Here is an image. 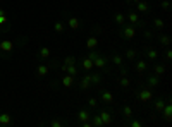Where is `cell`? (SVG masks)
Returning a JSON list of instances; mask_svg holds the SVG:
<instances>
[{
	"label": "cell",
	"instance_id": "6da1fadb",
	"mask_svg": "<svg viewBox=\"0 0 172 127\" xmlns=\"http://www.w3.org/2000/svg\"><path fill=\"white\" fill-rule=\"evenodd\" d=\"M138 100L143 101V103H148V101L153 100V93H152L150 90H141L138 93Z\"/></svg>",
	"mask_w": 172,
	"mask_h": 127
},
{
	"label": "cell",
	"instance_id": "7a4b0ae2",
	"mask_svg": "<svg viewBox=\"0 0 172 127\" xmlns=\"http://www.w3.org/2000/svg\"><path fill=\"white\" fill-rule=\"evenodd\" d=\"M134 69H136V74L143 76L146 71H148V62H146V60H136Z\"/></svg>",
	"mask_w": 172,
	"mask_h": 127
},
{
	"label": "cell",
	"instance_id": "3957f363",
	"mask_svg": "<svg viewBox=\"0 0 172 127\" xmlns=\"http://www.w3.org/2000/svg\"><path fill=\"white\" fill-rule=\"evenodd\" d=\"M62 71H64V74H71V76H74V77L79 74V69H78L76 64H71V65H64L62 64Z\"/></svg>",
	"mask_w": 172,
	"mask_h": 127
},
{
	"label": "cell",
	"instance_id": "277c9868",
	"mask_svg": "<svg viewBox=\"0 0 172 127\" xmlns=\"http://www.w3.org/2000/svg\"><path fill=\"white\" fill-rule=\"evenodd\" d=\"M122 36L126 38V40H133V38L136 36V26H126L122 29Z\"/></svg>",
	"mask_w": 172,
	"mask_h": 127
},
{
	"label": "cell",
	"instance_id": "5b68a950",
	"mask_svg": "<svg viewBox=\"0 0 172 127\" xmlns=\"http://www.w3.org/2000/svg\"><path fill=\"white\" fill-rule=\"evenodd\" d=\"M79 88H81L83 91L90 90V88H91V74H84V76H83L81 82H79Z\"/></svg>",
	"mask_w": 172,
	"mask_h": 127
},
{
	"label": "cell",
	"instance_id": "8992f818",
	"mask_svg": "<svg viewBox=\"0 0 172 127\" xmlns=\"http://www.w3.org/2000/svg\"><path fill=\"white\" fill-rule=\"evenodd\" d=\"M93 67L100 69V71H102V69H105V67H107V59H103L102 55H97L93 59Z\"/></svg>",
	"mask_w": 172,
	"mask_h": 127
},
{
	"label": "cell",
	"instance_id": "52a82bcc",
	"mask_svg": "<svg viewBox=\"0 0 172 127\" xmlns=\"http://www.w3.org/2000/svg\"><path fill=\"white\" fill-rule=\"evenodd\" d=\"M0 50L4 53H11L12 50H14V43H12L11 40H4V41H0Z\"/></svg>",
	"mask_w": 172,
	"mask_h": 127
},
{
	"label": "cell",
	"instance_id": "ba28073f",
	"mask_svg": "<svg viewBox=\"0 0 172 127\" xmlns=\"http://www.w3.org/2000/svg\"><path fill=\"white\" fill-rule=\"evenodd\" d=\"M98 115H100L103 125H110V124H112V115H110V112H107V110H102Z\"/></svg>",
	"mask_w": 172,
	"mask_h": 127
},
{
	"label": "cell",
	"instance_id": "9c48e42d",
	"mask_svg": "<svg viewBox=\"0 0 172 127\" xmlns=\"http://www.w3.org/2000/svg\"><path fill=\"white\" fill-rule=\"evenodd\" d=\"M62 86L64 88H72L74 86V76H71V74H66L62 77Z\"/></svg>",
	"mask_w": 172,
	"mask_h": 127
},
{
	"label": "cell",
	"instance_id": "30bf717a",
	"mask_svg": "<svg viewBox=\"0 0 172 127\" xmlns=\"http://www.w3.org/2000/svg\"><path fill=\"white\" fill-rule=\"evenodd\" d=\"M48 72H50V65H48V64H40V65L36 67V74L41 76V77H43V76H47Z\"/></svg>",
	"mask_w": 172,
	"mask_h": 127
},
{
	"label": "cell",
	"instance_id": "8fae6325",
	"mask_svg": "<svg viewBox=\"0 0 172 127\" xmlns=\"http://www.w3.org/2000/svg\"><path fill=\"white\" fill-rule=\"evenodd\" d=\"M102 101L105 105H112L114 103V94L110 91H102Z\"/></svg>",
	"mask_w": 172,
	"mask_h": 127
},
{
	"label": "cell",
	"instance_id": "7c38bea8",
	"mask_svg": "<svg viewBox=\"0 0 172 127\" xmlns=\"http://www.w3.org/2000/svg\"><path fill=\"white\" fill-rule=\"evenodd\" d=\"M67 24H69V28H71V29H79V26H81V21H79V17H74V15H72V17H69L67 19Z\"/></svg>",
	"mask_w": 172,
	"mask_h": 127
},
{
	"label": "cell",
	"instance_id": "4fadbf2b",
	"mask_svg": "<svg viewBox=\"0 0 172 127\" xmlns=\"http://www.w3.org/2000/svg\"><path fill=\"white\" fill-rule=\"evenodd\" d=\"M81 67L84 69L86 72H90L91 69H93V60H91V59H88V57L81 59Z\"/></svg>",
	"mask_w": 172,
	"mask_h": 127
},
{
	"label": "cell",
	"instance_id": "5bb4252c",
	"mask_svg": "<svg viewBox=\"0 0 172 127\" xmlns=\"http://www.w3.org/2000/svg\"><path fill=\"white\" fill-rule=\"evenodd\" d=\"M98 46V38L97 36H90L86 40V48L88 50H95Z\"/></svg>",
	"mask_w": 172,
	"mask_h": 127
},
{
	"label": "cell",
	"instance_id": "9a60e30c",
	"mask_svg": "<svg viewBox=\"0 0 172 127\" xmlns=\"http://www.w3.org/2000/svg\"><path fill=\"white\" fill-rule=\"evenodd\" d=\"M38 55H40V59L47 60V59H50V57H52V50H50L48 46H41L40 52H38Z\"/></svg>",
	"mask_w": 172,
	"mask_h": 127
},
{
	"label": "cell",
	"instance_id": "2e32d148",
	"mask_svg": "<svg viewBox=\"0 0 172 127\" xmlns=\"http://www.w3.org/2000/svg\"><path fill=\"white\" fill-rule=\"evenodd\" d=\"M78 120H79V124H81V122H86V120H91V113L88 112V110H79Z\"/></svg>",
	"mask_w": 172,
	"mask_h": 127
},
{
	"label": "cell",
	"instance_id": "e0dca14e",
	"mask_svg": "<svg viewBox=\"0 0 172 127\" xmlns=\"http://www.w3.org/2000/svg\"><path fill=\"white\" fill-rule=\"evenodd\" d=\"M162 112H164L165 120H167V122H170V120H172V107H170V103H165V107L162 108Z\"/></svg>",
	"mask_w": 172,
	"mask_h": 127
},
{
	"label": "cell",
	"instance_id": "ac0fdd59",
	"mask_svg": "<svg viewBox=\"0 0 172 127\" xmlns=\"http://www.w3.org/2000/svg\"><path fill=\"white\" fill-rule=\"evenodd\" d=\"M139 19H141V17H139V14H138V12H134V11L129 12V14L126 15V21H129L131 24H136V23L139 21Z\"/></svg>",
	"mask_w": 172,
	"mask_h": 127
},
{
	"label": "cell",
	"instance_id": "d6986e66",
	"mask_svg": "<svg viewBox=\"0 0 172 127\" xmlns=\"http://www.w3.org/2000/svg\"><path fill=\"white\" fill-rule=\"evenodd\" d=\"M136 11H138V12H148V11H150L148 2H145V0H139L138 4H136Z\"/></svg>",
	"mask_w": 172,
	"mask_h": 127
},
{
	"label": "cell",
	"instance_id": "ffe728a7",
	"mask_svg": "<svg viewBox=\"0 0 172 127\" xmlns=\"http://www.w3.org/2000/svg\"><path fill=\"white\" fill-rule=\"evenodd\" d=\"M146 59H148V62H152V60H157L158 59V52L155 48H148L146 50Z\"/></svg>",
	"mask_w": 172,
	"mask_h": 127
},
{
	"label": "cell",
	"instance_id": "44dd1931",
	"mask_svg": "<svg viewBox=\"0 0 172 127\" xmlns=\"http://www.w3.org/2000/svg\"><path fill=\"white\" fill-rule=\"evenodd\" d=\"M119 86L120 88H129V86H131V79L127 77V74L119 77Z\"/></svg>",
	"mask_w": 172,
	"mask_h": 127
},
{
	"label": "cell",
	"instance_id": "7402d4cb",
	"mask_svg": "<svg viewBox=\"0 0 172 127\" xmlns=\"http://www.w3.org/2000/svg\"><path fill=\"white\" fill-rule=\"evenodd\" d=\"M158 41H160V45L164 46H170V36L169 34H158Z\"/></svg>",
	"mask_w": 172,
	"mask_h": 127
},
{
	"label": "cell",
	"instance_id": "603a6c76",
	"mask_svg": "<svg viewBox=\"0 0 172 127\" xmlns=\"http://www.w3.org/2000/svg\"><path fill=\"white\" fill-rule=\"evenodd\" d=\"M114 21H115V24H119V26H124V23H126V15H124L122 12H117V14L114 15Z\"/></svg>",
	"mask_w": 172,
	"mask_h": 127
},
{
	"label": "cell",
	"instance_id": "cb8c5ba5",
	"mask_svg": "<svg viewBox=\"0 0 172 127\" xmlns=\"http://www.w3.org/2000/svg\"><path fill=\"white\" fill-rule=\"evenodd\" d=\"M11 122H12V119L9 113H0V125H9Z\"/></svg>",
	"mask_w": 172,
	"mask_h": 127
},
{
	"label": "cell",
	"instance_id": "d4e9b609",
	"mask_svg": "<svg viewBox=\"0 0 172 127\" xmlns=\"http://www.w3.org/2000/svg\"><path fill=\"white\" fill-rule=\"evenodd\" d=\"M124 55H126V59H127V60H134L136 57H138V52H136L134 48H127Z\"/></svg>",
	"mask_w": 172,
	"mask_h": 127
},
{
	"label": "cell",
	"instance_id": "484cf974",
	"mask_svg": "<svg viewBox=\"0 0 172 127\" xmlns=\"http://www.w3.org/2000/svg\"><path fill=\"white\" fill-rule=\"evenodd\" d=\"M153 26L157 28V29H164V28H165V21L162 17H155L153 19Z\"/></svg>",
	"mask_w": 172,
	"mask_h": 127
},
{
	"label": "cell",
	"instance_id": "4316f807",
	"mask_svg": "<svg viewBox=\"0 0 172 127\" xmlns=\"http://www.w3.org/2000/svg\"><path fill=\"white\" fill-rule=\"evenodd\" d=\"M153 72H155V76L162 77V76L165 74V67H164V65H160V64H157V65L153 67Z\"/></svg>",
	"mask_w": 172,
	"mask_h": 127
},
{
	"label": "cell",
	"instance_id": "83f0119b",
	"mask_svg": "<svg viewBox=\"0 0 172 127\" xmlns=\"http://www.w3.org/2000/svg\"><path fill=\"white\" fill-rule=\"evenodd\" d=\"M122 115L126 117V119H131V117L134 115V112H133V108L129 107V105H126V107L122 108Z\"/></svg>",
	"mask_w": 172,
	"mask_h": 127
},
{
	"label": "cell",
	"instance_id": "f1b7e54d",
	"mask_svg": "<svg viewBox=\"0 0 172 127\" xmlns=\"http://www.w3.org/2000/svg\"><path fill=\"white\" fill-rule=\"evenodd\" d=\"M148 86L150 88H157L158 86V76H150V77H148Z\"/></svg>",
	"mask_w": 172,
	"mask_h": 127
},
{
	"label": "cell",
	"instance_id": "f546056e",
	"mask_svg": "<svg viewBox=\"0 0 172 127\" xmlns=\"http://www.w3.org/2000/svg\"><path fill=\"white\" fill-rule=\"evenodd\" d=\"M91 122H93L95 127H103V122H102L100 115H91Z\"/></svg>",
	"mask_w": 172,
	"mask_h": 127
},
{
	"label": "cell",
	"instance_id": "4dcf8cb0",
	"mask_svg": "<svg viewBox=\"0 0 172 127\" xmlns=\"http://www.w3.org/2000/svg\"><path fill=\"white\" fill-rule=\"evenodd\" d=\"M53 29H55V33H64V29H66V26H64V24L59 21V23H55V24H53Z\"/></svg>",
	"mask_w": 172,
	"mask_h": 127
},
{
	"label": "cell",
	"instance_id": "1f68e13d",
	"mask_svg": "<svg viewBox=\"0 0 172 127\" xmlns=\"http://www.w3.org/2000/svg\"><path fill=\"white\" fill-rule=\"evenodd\" d=\"M164 107H165V101H164V100L155 101V110H157V112H160V113H162V108H164Z\"/></svg>",
	"mask_w": 172,
	"mask_h": 127
},
{
	"label": "cell",
	"instance_id": "d6a6232c",
	"mask_svg": "<svg viewBox=\"0 0 172 127\" xmlns=\"http://www.w3.org/2000/svg\"><path fill=\"white\" fill-rule=\"evenodd\" d=\"M112 62H114V65H122V55H114L112 57Z\"/></svg>",
	"mask_w": 172,
	"mask_h": 127
},
{
	"label": "cell",
	"instance_id": "836d02e7",
	"mask_svg": "<svg viewBox=\"0 0 172 127\" xmlns=\"http://www.w3.org/2000/svg\"><path fill=\"white\" fill-rule=\"evenodd\" d=\"M88 105H90V108H97V107H98V100L95 96H91L90 100H88Z\"/></svg>",
	"mask_w": 172,
	"mask_h": 127
},
{
	"label": "cell",
	"instance_id": "e575fe53",
	"mask_svg": "<svg viewBox=\"0 0 172 127\" xmlns=\"http://www.w3.org/2000/svg\"><path fill=\"white\" fill-rule=\"evenodd\" d=\"M71 64H76V59L72 55H69V57L64 59V65H71Z\"/></svg>",
	"mask_w": 172,
	"mask_h": 127
},
{
	"label": "cell",
	"instance_id": "d590c367",
	"mask_svg": "<svg viewBox=\"0 0 172 127\" xmlns=\"http://www.w3.org/2000/svg\"><path fill=\"white\" fill-rule=\"evenodd\" d=\"M102 81V74H93L91 76V84H98Z\"/></svg>",
	"mask_w": 172,
	"mask_h": 127
},
{
	"label": "cell",
	"instance_id": "8d00e7d4",
	"mask_svg": "<svg viewBox=\"0 0 172 127\" xmlns=\"http://www.w3.org/2000/svg\"><path fill=\"white\" fill-rule=\"evenodd\" d=\"M160 7L164 9V11H169V9H170V2H169V0H162V2H160Z\"/></svg>",
	"mask_w": 172,
	"mask_h": 127
},
{
	"label": "cell",
	"instance_id": "74e56055",
	"mask_svg": "<svg viewBox=\"0 0 172 127\" xmlns=\"http://www.w3.org/2000/svg\"><path fill=\"white\" fill-rule=\"evenodd\" d=\"M153 33H155L153 29H145V38L146 40H152V38H153Z\"/></svg>",
	"mask_w": 172,
	"mask_h": 127
},
{
	"label": "cell",
	"instance_id": "f35d334b",
	"mask_svg": "<svg viewBox=\"0 0 172 127\" xmlns=\"http://www.w3.org/2000/svg\"><path fill=\"white\" fill-rule=\"evenodd\" d=\"M50 125H52V127H62V125H64V124H62V122H60V120H57V119H53V120H52V122H50Z\"/></svg>",
	"mask_w": 172,
	"mask_h": 127
},
{
	"label": "cell",
	"instance_id": "ab89813d",
	"mask_svg": "<svg viewBox=\"0 0 172 127\" xmlns=\"http://www.w3.org/2000/svg\"><path fill=\"white\" fill-rule=\"evenodd\" d=\"M9 19H7V15H0V26H4L5 23H7Z\"/></svg>",
	"mask_w": 172,
	"mask_h": 127
},
{
	"label": "cell",
	"instance_id": "60d3db41",
	"mask_svg": "<svg viewBox=\"0 0 172 127\" xmlns=\"http://www.w3.org/2000/svg\"><path fill=\"white\" fill-rule=\"evenodd\" d=\"M165 59L172 60V52H170V48H169V46H167V52H165Z\"/></svg>",
	"mask_w": 172,
	"mask_h": 127
},
{
	"label": "cell",
	"instance_id": "b9f144b4",
	"mask_svg": "<svg viewBox=\"0 0 172 127\" xmlns=\"http://www.w3.org/2000/svg\"><path fill=\"white\" fill-rule=\"evenodd\" d=\"M131 127H141V122L139 120H131Z\"/></svg>",
	"mask_w": 172,
	"mask_h": 127
},
{
	"label": "cell",
	"instance_id": "7bdbcfd3",
	"mask_svg": "<svg viewBox=\"0 0 172 127\" xmlns=\"http://www.w3.org/2000/svg\"><path fill=\"white\" fill-rule=\"evenodd\" d=\"M0 15H5V12H4V9H0Z\"/></svg>",
	"mask_w": 172,
	"mask_h": 127
},
{
	"label": "cell",
	"instance_id": "ee69618b",
	"mask_svg": "<svg viewBox=\"0 0 172 127\" xmlns=\"http://www.w3.org/2000/svg\"><path fill=\"white\" fill-rule=\"evenodd\" d=\"M133 2H134V4H138V2H139V0H133Z\"/></svg>",
	"mask_w": 172,
	"mask_h": 127
}]
</instances>
